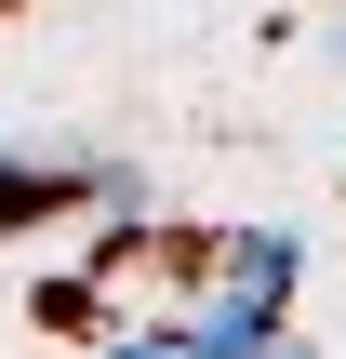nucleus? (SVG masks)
I'll return each mask as SVG.
<instances>
[{
  "label": "nucleus",
  "mask_w": 346,
  "mask_h": 359,
  "mask_svg": "<svg viewBox=\"0 0 346 359\" xmlns=\"http://www.w3.org/2000/svg\"><path fill=\"white\" fill-rule=\"evenodd\" d=\"M293 293H307V240H293V226L213 240V266H200V333H213V359H280Z\"/></svg>",
  "instance_id": "obj_1"
},
{
  "label": "nucleus",
  "mask_w": 346,
  "mask_h": 359,
  "mask_svg": "<svg viewBox=\"0 0 346 359\" xmlns=\"http://www.w3.org/2000/svg\"><path fill=\"white\" fill-rule=\"evenodd\" d=\"M80 200H107V173H93V160H0V240L53 226V213H80Z\"/></svg>",
  "instance_id": "obj_2"
},
{
  "label": "nucleus",
  "mask_w": 346,
  "mask_h": 359,
  "mask_svg": "<svg viewBox=\"0 0 346 359\" xmlns=\"http://www.w3.org/2000/svg\"><path fill=\"white\" fill-rule=\"evenodd\" d=\"M280 359H293V346H280Z\"/></svg>",
  "instance_id": "obj_3"
}]
</instances>
